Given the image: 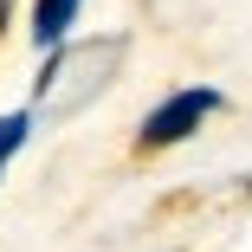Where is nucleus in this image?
<instances>
[{
  "mask_svg": "<svg viewBox=\"0 0 252 252\" xmlns=\"http://www.w3.org/2000/svg\"><path fill=\"white\" fill-rule=\"evenodd\" d=\"M0 26H7V0H0Z\"/></svg>",
  "mask_w": 252,
  "mask_h": 252,
  "instance_id": "39448f33",
  "label": "nucleus"
},
{
  "mask_svg": "<svg viewBox=\"0 0 252 252\" xmlns=\"http://www.w3.org/2000/svg\"><path fill=\"white\" fill-rule=\"evenodd\" d=\"M220 110V91H207V84H188V91H175L168 104H156L142 117V149H168V142H188L200 123H207Z\"/></svg>",
  "mask_w": 252,
  "mask_h": 252,
  "instance_id": "f03ea898",
  "label": "nucleus"
},
{
  "mask_svg": "<svg viewBox=\"0 0 252 252\" xmlns=\"http://www.w3.org/2000/svg\"><path fill=\"white\" fill-rule=\"evenodd\" d=\"M78 7H84V0H32V39H39V45H59V39L71 32Z\"/></svg>",
  "mask_w": 252,
  "mask_h": 252,
  "instance_id": "7ed1b4c3",
  "label": "nucleus"
},
{
  "mask_svg": "<svg viewBox=\"0 0 252 252\" xmlns=\"http://www.w3.org/2000/svg\"><path fill=\"white\" fill-rule=\"evenodd\" d=\"M26 136H32V110L0 117V168H7V156H13V149H26Z\"/></svg>",
  "mask_w": 252,
  "mask_h": 252,
  "instance_id": "20e7f679",
  "label": "nucleus"
},
{
  "mask_svg": "<svg viewBox=\"0 0 252 252\" xmlns=\"http://www.w3.org/2000/svg\"><path fill=\"white\" fill-rule=\"evenodd\" d=\"M123 59H129V32L78 39V45H65V52H52L45 71H39V110H52V117L91 110L97 97L110 91V78L123 71Z\"/></svg>",
  "mask_w": 252,
  "mask_h": 252,
  "instance_id": "f257e3e1",
  "label": "nucleus"
}]
</instances>
